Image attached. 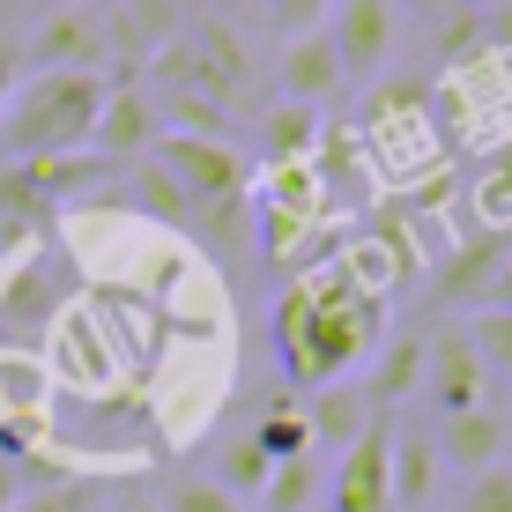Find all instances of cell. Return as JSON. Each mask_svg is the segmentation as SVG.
<instances>
[{
    "instance_id": "6da1fadb",
    "label": "cell",
    "mask_w": 512,
    "mask_h": 512,
    "mask_svg": "<svg viewBox=\"0 0 512 512\" xmlns=\"http://www.w3.org/2000/svg\"><path fill=\"white\" fill-rule=\"evenodd\" d=\"M386 334H394L386 327V297H372L334 260V238L305 260V275H290V290L275 297V364H282V386H290V394H320V386L349 379Z\"/></svg>"
},
{
    "instance_id": "7a4b0ae2",
    "label": "cell",
    "mask_w": 512,
    "mask_h": 512,
    "mask_svg": "<svg viewBox=\"0 0 512 512\" xmlns=\"http://www.w3.org/2000/svg\"><path fill=\"white\" fill-rule=\"evenodd\" d=\"M357 149H364V171H379L386 201L446 179V141L431 127V90L416 75H379L357 112Z\"/></svg>"
},
{
    "instance_id": "3957f363",
    "label": "cell",
    "mask_w": 512,
    "mask_h": 512,
    "mask_svg": "<svg viewBox=\"0 0 512 512\" xmlns=\"http://www.w3.org/2000/svg\"><path fill=\"white\" fill-rule=\"evenodd\" d=\"M104 75H23L0 104V164H38V156L90 149L104 112Z\"/></svg>"
},
{
    "instance_id": "277c9868",
    "label": "cell",
    "mask_w": 512,
    "mask_h": 512,
    "mask_svg": "<svg viewBox=\"0 0 512 512\" xmlns=\"http://www.w3.org/2000/svg\"><path fill=\"white\" fill-rule=\"evenodd\" d=\"M423 90H431V127L446 149L512 156V45H475L468 60L438 67Z\"/></svg>"
},
{
    "instance_id": "5b68a950",
    "label": "cell",
    "mask_w": 512,
    "mask_h": 512,
    "mask_svg": "<svg viewBox=\"0 0 512 512\" xmlns=\"http://www.w3.org/2000/svg\"><path fill=\"white\" fill-rule=\"evenodd\" d=\"M82 297V275L67 260L60 231L52 238H23L0 253V349L15 357H45V334L60 327V312Z\"/></svg>"
},
{
    "instance_id": "8992f818",
    "label": "cell",
    "mask_w": 512,
    "mask_h": 512,
    "mask_svg": "<svg viewBox=\"0 0 512 512\" xmlns=\"http://www.w3.org/2000/svg\"><path fill=\"white\" fill-rule=\"evenodd\" d=\"M320 30H327L334 60H342V82H349V90H357V82H379L386 67H394L401 8H394V0H334Z\"/></svg>"
},
{
    "instance_id": "52a82bcc",
    "label": "cell",
    "mask_w": 512,
    "mask_h": 512,
    "mask_svg": "<svg viewBox=\"0 0 512 512\" xmlns=\"http://www.w3.org/2000/svg\"><path fill=\"white\" fill-rule=\"evenodd\" d=\"M156 164L179 179L186 208H208V201H238L245 186H253V171H245V149L238 141H201V134H156Z\"/></svg>"
},
{
    "instance_id": "ba28073f",
    "label": "cell",
    "mask_w": 512,
    "mask_h": 512,
    "mask_svg": "<svg viewBox=\"0 0 512 512\" xmlns=\"http://www.w3.org/2000/svg\"><path fill=\"white\" fill-rule=\"evenodd\" d=\"M30 75H104L112 67V38H104V15L90 0H75V8H52L38 30H30L23 45Z\"/></svg>"
},
{
    "instance_id": "9c48e42d",
    "label": "cell",
    "mask_w": 512,
    "mask_h": 512,
    "mask_svg": "<svg viewBox=\"0 0 512 512\" xmlns=\"http://www.w3.org/2000/svg\"><path fill=\"white\" fill-rule=\"evenodd\" d=\"M423 401L438 416H461V409H490V372L475 357V342L461 327H438L423 342Z\"/></svg>"
},
{
    "instance_id": "30bf717a",
    "label": "cell",
    "mask_w": 512,
    "mask_h": 512,
    "mask_svg": "<svg viewBox=\"0 0 512 512\" xmlns=\"http://www.w3.org/2000/svg\"><path fill=\"white\" fill-rule=\"evenodd\" d=\"M505 253H512V238H498V231H461L453 238V253L438 260V312H483V297H490V282H498V268H505Z\"/></svg>"
},
{
    "instance_id": "8fae6325",
    "label": "cell",
    "mask_w": 512,
    "mask_h": 512,
    "mask_svg": "<svg viewBox=\"0 0 512 512\" xmlns=\"http://www.w3.org/2000/svg\"><path fill=\"white\" fill-rule=\"evenodd\" d=\"M275 90H282V104H312V112H327V104L349 90L342 60H334V45H327V30L282 38V52H275Z\"/></svg>"
},
{
    "instance_id": "7c38bea8",
    "label": "cell",
    "mask_w": 512,
    "mask_h": 512,
    "mask_svg": "<svg viewBox=\"0 0 512 512\" xmlns=\"http://www.w3.org/2000/svg\"><path fill=\"white\" fill-rule=\"evenodd\" d=\"M431 453H438V468H461V475L505 468V453H512V438H505V409L490 401V409L438 416V431H431Z\"/></svg>"
},
{
    "instance_id": "4fadbf2b",
    "label": "cell",
    "mask_w": 512,
    "mask_h": 512,
    "mask_svg": "<svg viewBox=\"0 0 512 512\" xmlns=\"http://www.w3.org/2000/svg\"><path fill=\"white\" fill-rule=\"evenodd\" d=\"M156 134H164V127H156L149 90H134V82H127V90H104V112H97V134H90V149L104 156V164H119V171L141 164V156L156 149Z\"/></svg>"
},
{
    "instance_id": "5bb4252c",
    "label": "cell",
    "mask_w": 512,
    "mask_h": 512,
    "mask_svg": "<svg viewBox=\"0 0 512 512\" xmlns=\"http://www.w3.org/2000/svg\"><path fill=\"white\" fill-rule=\"evenodd\" d=\"M423 342H431V334L401 327V334H386V342L372 349V379H364V401H372L379 416H401V409H409V401L423 394Z\"/></svg>"
},
{
    "instance_id": "9a60e30c",
    "label": "cell",
    "mask_w": 512,
    "mask_h": 512,
    "mask_svg": "<svg viewBox=\"0 0 512 512\" xmlns=\"http://www.w3.org/2000/svg\"><path fill=\"white\" fill-rule=\"evenodd\" d=\"M372 401H364V379H334V386H320V394L305 401V423H312V453H349L364 431H372Z\"/></svg>"
},
{
    "instance_id": "2e32d148",
    "label": "cell",
    "mask_w": 512,
    "mask_h": 512,
    "mask_svg": "<svg viewBox=\"0 0 512 512\" xmlns=\"http://www.w3.org/2000/svg\"><path fill=\"white\" fill-rule=\"evenodd\" d=\"M438 490V453H431V431H401L394 416V438H386V505L394 512H416L423 498Z\"/></svg>"
},
{
    "instance_id": "e0dca14e",
    "label": "cell",
    "mask_w": 512,
    "mask_h": 512,
    "mask_svg": "<svg viewBox=\"0 0 512 512\" xmlns=\"http://www.w3.org/2000/svg\"><path fill=\"white\" fill-rule=\"evenodd\" d=\"M327 134V112H312V104H268L260 112V156L268 164H312V149H320Z\"/></svg>"
},
{
    "instance_id": "ac0fdd59",
    "label": "cell",
    "mask_w": 512,
    "mask_h": 512,
    "mask_svg": "<svg viewBox=\"0 0 512 512\" xmlns=\"http://www.w3.org/2000/svg\"><path fill=\"white\" fill-rule=\"evenodd\" d=\"M245 438H253L268 461H312V423H305V401L297 394H268L245 423Z\"/></svg>"
},
{
    "instance_id": "d6986e66",
    "label": "cell",
    "mask_w": 512,
    "mask_h": 512,
    "mask_svg": "<svg viewBox=\"0 0 512 512\" xmlns=\"http://www.w3.org/2000/svg\"><path fill=\"white\" fill-rule=\"evenodd\" d=\"M45 401H52L45 357H15V349H0V416H45Z\"/></svg>"
},
{
    "instance_id": "ffe728a7",
    "label": "cell",
    "mask_w": 512,
    "mask_h": 512,
    "mask_svg": "<svg viewBox=\"0 0 512 512\" xmlns=\"http://www.w3.org/2000/svg\"><path fill=\"white\" fill-rule=\"evenodd\" d=\"M268 475H275V461H268V453H260L253 438H231V446L216 453V468H208V483H216V490H231L238 505H260Z\"/></svg>"
},
{
    "instance_id": "44dd1931",
    "label": "cell",
    "mask_w": 512,
    "mask_h": 512,
    "mask_svg": "<svg viewBox=\"0 0 512 512\" xmlns=\"http://www.w3.org/2000/svg\"><path fill=\"white\" fill-rule=\"evenodd\" d=\"M468 223L512 238V156H490V171L468 186Z\"/></svg>"
},
{
    "instance_id": "7402d4cb",
    "label": "cell",
    "mask_w": 512,
    "mask_h": 512,
    "mask_svg": "<svg viewBox=\"0 0 512 512\" xmlns=\"http://www.w3.org/2000/svg\"><path fill=\"white\" fill-rule=\"evenodd\" d=\"M312 505H320V468L312 461H275V475H268V490H260L253 512H312Z\"/></svg>"
},
{
    "instance_id": "603a6c76",
    "label": "cell",
    "mask_w": 512,
    "mask_h": 512,
    "mask_svg": "<svg viewBox=\"0 0 512 512\" xmlns=\"http://www.w3.org/2000/svg\"><path fill=\"white\" fill-rule=\"evenodd\" d=\"M461 334L475 342V357H483V372H490V386H512V312H468L461 320Z\"/></svg>"
},
{
    "instance_id": "cb8c5ba5",
    "label": "cell",
    "mask_w": 512,
    "mask_h": 512,
    "mask_svg": "<svg viewBox=\"0 0 512 512\" xmlns=\"http://www.w3.org/2000/svg\"><path fill=\"white\" fill-rule=\"evenodd\" d=\"M156 512H253V505H238L231 490H216L208 475H164V483H156Z\"/></svg>"
},
{
    "instance_id": "d4e9b609",
    "label": "cell",
    "mask_w": 512,
    "mask_h": 512,
    "mask_svg": "<svg viewBox=\"0 0 512 512\" xmlns=\"http://www.w3.org/2000/svg\"><path fill=\"white\" fill-rule=\"evenodd\" d=\"M15 512H104V490L90 475H67V483H45V490H23Z\"/></svg>"
},
{
    "instance_id": "484cf974",
    "label": "cell",
    "mask_w": 512,
    "mask_h": 512,
    "mask_svg": "<svg viewBox=\"0 0 512 512\" xmlns=\"http://www.w3.org/2000/svg\"><path fill=\"white\" fill-rule=\"evenodd\" d=\"M461 512H512V468H483V475H468Z\"/></svg>"
},
{
    "instance_id": "4316f807",
    "label": "cell",
    "mask_w": 512,
    "mask_h": 512,
    "mask_svg": "<svg viewBox=\"0 0 512 512\" xmlns=\"http://www.w3.org/2000/svg\"><path fill=\"white\" fill-rule=\"evenodd\" d=\"M327 8H334V0H268V15H275L282 38H305V30H320Z\"/></svg>"
},
{
    "instance_id": "83f0119b",
    "label": "cell",
    "mask_w": 512,
    "mask_h": 512,
    "mask_svg": "<svg viewBox=\"0 0 512 512\" xmlns=\"http://www.w3.org/2000/svg\"><path fill=\"white\" fill-rule=\"evenodd\" d=\"M23 82V52H15L8 38H0V104H8V90Z\"/></svg>"
},
{
    "instance_id": "f1b7e54d",
    "label": "cell",
    "mask_w": 512,
    "mask_h": 512,
    "mask_svg": "<svg viewBox=\"0 0 512 512\" xmlns=\"http://www.w3.org/2000/svg\"><path fill=\"white\" fill-rule=\"evenodd\" d=\"M483 312H512V253H505V268H498V282H490Z\"/></svg>"
},
{
    "instance_id": "f546056e",
    "label": "cell",
    "mask_w": 512,
    "mask_h": 512,
    "mask_svg": "<svg viewBox=\"0 0 512 512\" xmlns=\"http://www.w3.org/2000/svg\"><path fill=\"white\" fill-rule=\"evenodd\" d=\"M15 505H23V475L0 461V512H15Z\"/></svg>"
},
{
    "instance_id": "4dcf8cb0",
    "label": "cell",
    "mask_w": 512,
    "mask_h": 512,
    "mask_svg": "<svg viewBox=\"0 0 512 512\" xmlns=\"http://www.w3.org/2000/svg\"><path fill=\"white\" fill-rule=\"evenodd\" d=\"M208 15H216V23H238V15H245V0H208Z\"/></svg>"
},
{
    "instance_id": "1f68e13d",
    "label": "cell",
    "mask_w": 512,
    "mask_h": 512,
    "mask_svg": "<svg viewBox=\"0 0 512 512\" xmlns=\"http://www.w3.org/2000/svg\"><path fill=\"white\" fill-rule=\"evenodd\" d=\"M461 8H468V15H483V23H490V15H505L512 0H461Z\"/></svg>"
},
{
    "instance_id": "d6a6232c",
    "label": "cell",
    "mask_w": 512,
    "mask_h": 512,
    "mask_svg": "<svg viewBox=\"0 0 512 512\" xmlns=\"http://www.w3.org/2000/svg\"><path fill=\"white\" fill-rule=\"evenodd\" d=\"M127 512H156V498H134V505H127Z\"/></svg>"
},
{
    "instance_id": "836d02e7",
    "label": "cell",
    "mask_w": 512,
    "mask_h": 512,
    "mask_svg": "<svg viewBox=\"0 0 512 512\" xmlns=\"http://www.w3.org/2000/svg\"><path fill=\"white\" fill-rule=\"evenodd\" d=\"M505 438H512V409H505Z\"/></svg>"
},
{
    "instance_id": "e575fe53",
    "label": "cell",
    "mask_w": 512,
    "mask_h": 512,
    "mask_svg": "<svg viewBox=\"0 0 512 512\" xmlns=\"http://www.w3.org/2000/svg\"><path fill=\"white\" fill-rule=\"evenodd\" d=\"M52 8H75V0H52Z\"/></svg>"
},
{
    "instance_id": "d590c367",
    "label": "cell",
    "mask_w": 512,
    "mask_h": 512,
    "mask_svg": "<svg viewBox=\"0 0 512 512\" xmlns=\"http://www.w3.org/2000/svg\"><path fill=\"white\" fill-rule=\"evenodd\" d=\"M505 468H512V453H505Z\"/></svg>"
},
{
    "instance_id": "8d00e7d4",
    "label": "cell",
    "mask_w": 512,
    "mask_h": 512,
    "mask_svg": "<svg viewBox=\"0 0 512 512\" xmlns=\"http://www.w3.org/2000/svg\"><path fill=\"white\" fill-rule=\"evenodd\" d=\"M312 512H327V505H312Z\"/></svg>"
},
{
    "instance_id": "74e56055",
    "label": "cell",
    "mask_w": 512,
    "mask_h": 512,
    "mask_svg": "<svg viewBox=\"0 0 512 512\" xmlns=\"http://www.w3.org/2000/svg\"><path fill=\"white\" fill-rule=\"evenodd\" d=\"M179 8H186V0H179Z\"/></svg>"
}]
</instances>
